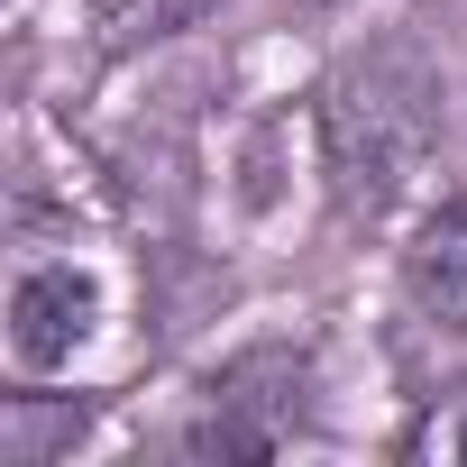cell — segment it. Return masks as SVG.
<instances>
[{
  "label": "cell",
  "mask_w": 467,
  "mask_h": 467,
  "mask_svg": "<svg viewBox=\"0 0 467 467\" xmlns=\"http://www.w3.org/2000/svg\"><path fill=\"white\" fill-rule=\"evenodd\" d=\"M440 74L412 47H367L321 92V156L348 211H385L412 192V174L440 147Z\"/></svg>",
  "instance_id": "6da1fadb"
},
{
  "label": "cell",
  "mask_w": 467,
  "mask_h": 467,
  "mask_svg": "<svg viewBox=\"0 0 467 467\" xmlns=\"http://www.w3.org/2000/svg\"><path fill=\"white\" fill-rule=\"evenodd\" d=\"M92 321H101L92 275L37 266V275H19V294H10V358H19V367H74V348L92 339Z\"/></svg>",
  "instance_id": "7a4b0ae2"
},
{
  "label": "cell",
  "mask_w": 467,
  "mask_h": 467,
  "mask_svg": "<svg viewBox=\"0 0 467 467\" xmlns=\"http://www.w3.org/2000/svg\"><path fill=\"white\" fill-rule=\"evenodd\" d=\"M403 275H412V303H421L431 321L467 330V192H458V202H440V211L421 220V239H412Z\"/></svg>",
  "instance_id": "3957f363"
},
{
  "label": "cell",
  "mask_w": 467,
  "mask_h": 467,
  "mask_svg": "<svg viewBox=\"0 0 467 467\" xmlns=\"http://www.w3.org/2000/svg\"><path fill=\"white\" fill-rule=\"evenodd\" d=\"M403 458H412V467H467V385H449V394H431V403L412 412Z\"/></svg>",
  "instance_id": "277c9868"
},
{
  "label": "cell",
  "mask_w": 467,
  "mask_h": 467,
  "mask_svg": "<svg viewBox=\"0 0 467 467\" xmlns=\"http://www.w3.org/2000/svg\"><path fill=\"white\" fill-rule=\"evenodd\" d=\"M211 10V0H119V47H138V37H174V28H192Z\"/></svg>",
  "instance_id": "5b68a950"
}]
</instances>
